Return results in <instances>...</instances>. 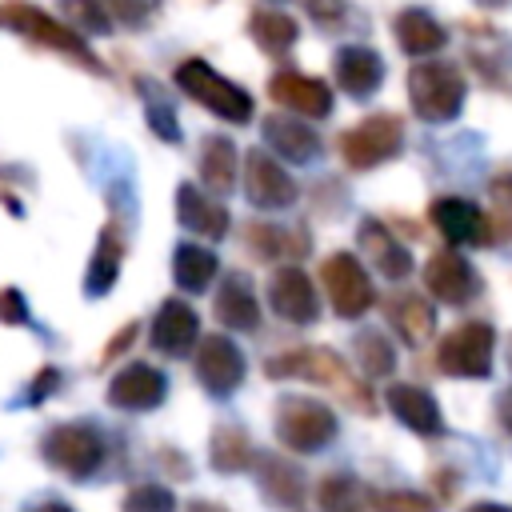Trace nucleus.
Wrapping results in <instances>:
<instances>
[{"label":"nucleus","mask_w":512,"mask_h":512,"mask_svg":"<svg viewBox=\"0 0 512 512\" xmlns=\"http://www.w3.org/2000/svg\"><path fill=\"white\" fill-rule=\"evenodd\" d=\"M264 372L268 376H300V380H316V384H328V388H336L340 396H348L356 408H368L372 412V396H368V388L344 368V360L336 356V352H328V348H292V352H284V356H272L268 364H264Z\"/></svg>","instance_id":"f257e3e1"},{"label":"nucleus","mask_w":512,"mask_h":512,"mask_svg":"<svg viewBox=\"0 0 512 512\" xmlns=\"http://www.w3.org/2000/svg\"><path fill=\"white\" fill-rule=\"evenodd\" d=\"M408 96L420 120L444 124L456 120L464 108V72L448 60H428L408 72Z\"/></svg>","instance_id":"f03ea898"},{"label":"nucleus","mask_w":512,"mask_h":512,"mask_svg":"<svg viewBox=\"0 0 512 512\" xmlns=\"http://www.w3.org/2000/svg\"><path fill=\"white\" fill-rule=\"evenodd\" d=\"M0 28L20 32V36H28L32 44H44V48H52V52H64V56L80 60V64L92 68V72H104L100 60L84 48L80 32H72L68 24L44 16L40 8H32V4H24V0H0Z\"/></svg>","instance_id":"7ed1b4c3"},{"label":"nucleus","mask_w":512,"mask_h":512,"mask_svg":"<svg viewBox=\"0 0 512 512\" xmlns=\"http://www.w3.org/2000/svg\"><path fill=\"white\" fill-rule=\"evenodd\" d=\"M276 436L292 452H320L336 440V412L320 400L280 396L276 404Z\"/></svg>","instance_id":"20e7f679"},{"label":"nucleus","mask_w":512,"mask_h":512,"mask_svg":"<svg viewBox=\"0 0 512 512\" xmlns=\"http://www.w3.org/2000/svg\"><path fill=\"white\" fill-rule=\"evenodd\" d=\"M176 84H180L196 104H204L208 112H216V116L228 120V124H244V120L252 116L248 92L236 88L232 80H224V76H220L216 68H208L204 60H184V64L176 68Z\"/></svg>","instance_id":"39448f33"},{"label":"nucleus","mask_w":512,"mask_h":512,"mask_svg":"<svg viewBox=\"0 0 512 512\" xmlns=\"http://www.w3.org/2000/svg\"><path fill=\"white\" fill-rule=\"evenodd\" d=\"M492 348H496V328L488 320H468L460 328H452L440 348H436V364L448 376H472L484 380L492 372Z\"/></svg>","instance_id":"423d86ee"},{"label":"nucleus","mask_w":512,"mask_h":512,"mask_svg":"<svg viewBox=\"0 0 512 512\" xmlns=\"http://www.w3.org/2000/svg\"><path fill=\"white\" fill-rule=\"evenodd\" d=\"M404 144V124L392 112H376L360 124H352L340 136V156L348 160V168H376L384 160H392Z\"/></svg>","instance_id":"0eeeda50"},{"label":"nucleus","mask_w":512,"mask_h":512,"mask_svg":"<svg viewBox=\"0 0 512 512\" xmlns=\"http://www.w3.org/2000/svg\"><path fill=\"white\" fill-rule=\"evenodd\" d=\"M320 280L328 288V300L336 308V316L344 320H356L372 308V280L364 272V264L352 256V252H332L320 268Z\"/></svg>","instance_id":"6e6552de"},{"label":"nucleus","mask_w":512,"mask_h":512,"mask_svg":"<svg viewBox=\"0 0 512 512\" xmlns=\"http://www.w3.org/2000/svg\"><path fill=\"white\" fill-rule=\"evenodd\" d=\"M40 452H44V460L52 468H60L64 476L80 480V476H92L96 464L104 460V440L88 424H60V428H52L44 436Z\"/></svg>","instance_id":"1a4fd4ad"},{"label":"nucleus","mask_w":512,"mask_h":512,"mask_svg":"<svg viewBox=\"0 0 512 512\" xmlns=\"http://www.w3.org/2000/svg\"><path fill=\"white\" fill-rule=\"evenodd\" d=\"M268 304L288 324H312L320 316V300H316L312 280L300 268H292V264L272 272V280H268Z\"/></svg>","instance_id":"9d476101"},{"label":"nucleus","mask_w":512,"mask_h":512,"mask_svg":"<svg viewBox=\"0 0 512 512\" xmlns=\"http://www.w3.org/2000/svg\"><path fill=\"white\" fill-rule=\"evenodd\" d=\"M196 376L212 396H232L244 380V352L228 336H208L196 352Z\"/></svg>","instance_id":"9b49d317"},{"label":"nucleus","mask_w":512,"mask_h":512,"mask_svg":"<svg viewBox=\"0 0 512 512\" xmlns=\"http://www.w3.org/2000/svg\"><path fill=\"white\" fill-rule=\"evenodd\" d=\"M244 192H248V200L256 208H288L296 200L292 176L260 148L244 156Z\"/></svg>","instance_id":"f8f14e48"},{"label":"nucleus","mask_w":512,"mask_h":512,"mask_svg":"<svg viewBox=\"0 0 512 512\" xmlns=\"http://www.w3.org/2000/svg\"><path fill=\"white\" fill-rule=\"evenodd\" d=\"M424 284L440 304H464L480 292V276L460 252H432L424 264Z\"/></svg>","instance_id":"ddd939ff"},{"label":"nucleus","mask_w":512,"mask_h":512,"mask_svg":"<svg viewBox=\"0 0 512 512\" xmlns=\"http://www.w3.org/2000/svg\"><path fill=\"white\" fill-rule=\"evenodd\" d=\"M164 392H168L164 372H156L152 364H128L124 372L112 376L108 404L124 408V412H144V408H156L164 400Z\"/></svg>","instance_id":"4468645a"},{"label":"nucleus","mask_w":512,"mask_h":512,"mask_svg":"<svg viewBox=\"0 0 512 512\" xmlns=\"http://www.w3.org/2000/svg\"><path fill=\"white\" fill-rule=\"evenodd\" d=\"M268 92H272V100H276V104H284V108L300 112L304 120H324V116L332 112V92H328V84H324V80H316V76L280 72V76H272V80H268Z\"/></svg>","instance_id":"2eb2a0df"},{"label":"nucleus","mask_w":512,"mask_h":512,"mask_svg":"<svg viewBox=\"0 0 512 512\" xmlns=\"http://www.w3.org/2000/svg\"><path fill=\"white\" fill-rule=\"evenodd\" d=\"M200 336V320L184 300H164L152 320V348L164 356H184Z\"/></svg>","instance_id":"dca6fc26"},{"label":"nucleus","mask_w":512,"mask_h":512,"mask_svg":"<svg viewBox=\"0 0 512 512\" xmlns=\"http://www.w3.org/2000/svg\"><path fill=\"white\" fill-rule=\"evenodd\" d=\"M332 68H336V84H340V92H348V96H368V92H376L380 88V80H384V64H380V56L372 52V48H364V44H348V48H340L336 52V60H332Z\"/></svg>","instance_id":"f3484780"},{"label":"nucleus","mask_w":512,"mask_h":512,"mask_svg":"<svg viewBox=\"0 0 512 512\" xmlns=\"http://www.w3.org/2000/svg\"><path fill=\"white\" fill-rule=\"evenodd\" d=\"M432 224L440 228L444 240L452 244H488V228H484V216L472 200H460V196H444L432 204Z\"/></svg>","instance_id":"a211bd4d"},{"label":"nucleus","mask_w":512,"mask_h":512,"mask_svg":"<svg viewBox=\"0 0 512 512\" xmlns=\"http://www.w3.org/2000/svg\"><path fill=\"white\" fill-rule=\"evenodd\" d=\"M388 408H392V416L404 428H412L420 436H440L444 432V420H440L436 400L424 388H416V384H392L388 388Z\"/></svg>","instance_id":"6ab92c4d"},{"label":"nucleus","mask_w":512,"mask_h":512,"mask_svg":"<svg viewBox=\"0 0 512 512\" xmlns=\"http://www.w3.org/2000/svg\"><path fill=\"white\" fill-rule=\"evenodd\" d=\"M176 220H180L188 232L208 236V240H220V236L228 232V212H224L216 200H208L196 184H180V188H176Z\"/></svg>","instance_id":"aec40b11"},{"label":"nucleus","mask_w":512,"mask_h":512,"mask_svg":"<svg viewBox=\"0 0 512 512\" xmlns=\"http://www.w3.org/2000/svg\"><path fill=\"white\" fill-rule=\"evenodd\" d=\"M264 140L272 148V156L292 160V164H312L320 156V136L312 128H304L300 120H284V116H268L264 120Z\"/></svg>","instance_id":"412c9836"},{"label":"nucleus","mask_w":512,"mask_h":512,"mask_svg":"<svg viewBox=\"0 0 512 512\" xmlns=\"http://www.w3.org/2000/svg\"><path fill=\"white\" fill-rule=\"evenodd\" d=\"M396 44L408 56H432L448 44V32L440 28V20H432V12L424 8H404L396 16Z\"/></svg>","instance_id":"4be33fe9"},{"label":"nucleus","mask_w":512,"mask_h":512,"mask_svg":"<svg viewBox=\"0 0 512 512\" xmlns=\"http://www.w3.org/2000/svg\"><path fill=\"white\" fill-rule=\"evenodd\" d=\"M360 248L368 252V260L388 276V280H400L412 272V256L400 248V240L380 224V220H364L360 224Z\"/></svg>","instance_id":"5701e85b"},{"label":"nucleus","mask_w":512,"mask_h":512,"mask_svg":"<svg viewBox=\"0 0 512 512\" xmlns=\"http://www.w3.org/2000/svg\"><path fill=\"white\" fill-rule=\"evenodd\" d=\"M216 320L224 328H240V332H252L260 324V308H256L248 276H228L224 280V288L216 292Z\"/></svg>","instance_id":"b1692460"},{"label":"nucleus","mask_w":512,"mask_h":512,"mask_svg":"<svg viewBox=\"0 0 512 512\" xmlns=\"http://www.w3.org/2000/svg\"><path fill=\"white\" fill-rule=\"evenodd\" d=\"M256 480H260V492H264L272 504H280V508H296L300 496H304V476H300V468L288 464V460H280V456H260Z\"/></svg>","instance_id":"393cba45"},{"label":"nucleus","mask_w":512,"mask_h":512,"mask_svg":"<svg viewBox=\"0 0 512 512\" xmlns=\"http://www.w3.org/2000/svg\"><path fill=\"white\" fill-rule=\"evenodd\" d=\"M120 256H124V232H120V224H108V228L100 232V240H96V256H92L88 276H84L88 296H104V292L116 284Z\"/></svg>","instance_id":"a878e982"},{"label":"nucleus","mask_w":512,"mask_h":512,"mask_svg":"<svg viewBox=\"0 0 512 512\" xmlns=\"http://www.w3.org/2000/svg\"><path fill=\"white\" fill-rule=\"evenodd\" d=\"M200 176L208 192H232L236 184V144L228 136H208L200 152Z\"/></svg>","instance_id":"bb28decb"},{"label":"nucleus","mask_w":512,"mask_h":512,"mask_svg":"<svg viewBox=\"0 0 512 512\" xmlns=\"http://www.w3.org/2000/svg\"><path fill=\"white\" fill-rule=\"evenodd\" d=\"M172 276L184 292H208V284L216 276V252H208L200 244H180L172 252Z\"/></svg>","instance_id":"cd10ccee"},{"label":"nucleus","mask_w":512,"mask_h":512,"mask_svg":"<svg viewBox=\"0 0 512 512\" xmlns=\"http://www.w3.org/2000/svg\"><path fill=\"white\" fill-rule=\"evenodd\" d=\"M372 492H364V484L352 472H328L316 488V500L324 512H368Z\"/></svg>","instance_id":"c85d7f7f"},{"label":"nucleus","mask_w":512,"mask_h":512,"mask_svg":"<svg viewBox=\"0 0 512 512\" xmlns=\"http://www.w3.org/2000/svg\"><path fill=\"white\" fill-rule=\"evenodd\" d=\"M388 320L396 324V332H400L408 344H424V340L432 336V324H436L432 304H428L424 296H396V300L388 304Z\"/></svg>","instance_id":"c756f323"},{"label":"nucleus","mask_w":512,"mask_h":512,"mask_svg":"<svg viewBox=\"0 0 512 512\" xmlns=\"http://www.w3.org/2000/svg\"><path fill=\"white\" fill-rule=\"evenodd\" d=\"M248 28H252L256 44H260L264 52H272V56L288 52V48L296 44V36H300L296 20H292V16H284V12H276V8H260V12H252Z\"/></svg>","instance_id":"7c9ffc66"},{"label":"nucleus","mask_w":512,"mask_h":512,"mask_svg":"<svg viewBox=\"0 0 512 512\" xmlns=\"http://www.w3.org/2000/svg\"><path fill=\"white\" fill-rule=\"evenodd\" d=\"M208 456H212V464H216L220 472H240V468H248V460H252V440L244 436V428L224 424V428H216Z\"/></svg>","instance_id":"2f4dec72"},{"label":"nucleus","mask_w":512,"mask_h":512,"mask_svg":"<svg viewBox=\"0 0 512 512\" xmlns=\"http://www.w3.org/2000/svg\"><path fill=\"white\" fill-rule=\"evenodd\" d=\"M140 92H144V116L152 124V132L160 140H180V128H176V112L164 96V88L156 80H140Z\"/></svg>","instance_id":"473e14b6"},{"label":"nucleus","mask_w":512,"mask_h":512,"mask_svg":"<svg viewBox=\"0 0 512 512\" xmlns=\"http://www.w3.org/2000/svg\"><path fill=\"white\" fill-rule=\"evenodd\" d=\"M60 12H64L72 32H104V28H112V12L104 8V0H60Z\"/></svg>","instance_id":"72a5a7b5"},{"label":"nucleus","mask_w":512,"mask_h":512,"mask_svg":"<svg viewBox=\"0 0 512 512\" xmlns=\"http://www.w3.org/2000/svg\"><path fill=\"white\" fill-rule=\"evenodd\" d=\"M356 356H360V368L368 376H388L392 364H396V352L380 332H360L356 336Z\"/></svg>","instance_id":"f704fd0d"},{"label":"nucleus","mask_w":512,"mask_h":512,"mask_svg":"<svg viewBox=\"0 0 512 512\" xmlns=\"http://www.w3.org/2000/svg\"><path fill=\"white\" fill-rule=\"evenodd\" d=\"M124 512H176V496L160 484H136L124 496Z\"/></svg>","instance_id":"c9c22d12"},{"label":"nucleus","mask_w":512,"mask_h":512,"mask_svg":"<svg viewBox=\"0 0 512 512\" xmlns=\"http://www.w3.org/2000/svg\"><path fill=\"white\" fill-rule=\"evenodd\" d=\"M372 508L376 512H436V500L432 496H420V492H400V488H388V492H372Z\"/></svg>","instance_id":"e433bc0d"},{"label":"nucleus","mask_w":512,"mask_h":512,"mask_svg":"<svg viewBox=\"0 0 512 512\" xmlns=\"http://www.w3.org/2000/svg\"><path fill=\"white\" fill-rule=\"evenodd\" d=\"M0 320L4 324H28V304L16 288H4L0 292Z\"/></svg>","instance_id":"4c0bfd02"},{"label":"nucleus","mask_w":512,"mask_h":512,"mask_svg":"<svg viewBox=\"0 0 512 512\" xmlns=\"http://www.w3.org/2000/svg\"><path fill=\"white\" fill-rule=\"evenodd\" d=\"M104 4H108L112 16L124 20V24H140L144 12H148V0H104Z\"/></svg>","instance_id":"58836bf2"},{"label":"nucleus","mask_w":512,"mask_h":512,"mask_svg":"<svg viewBox=\"0 0 512 512\" xmlns=\"http://www.w3.org/2000/svg\"><path fill=\"white\" fill-rule=\"evenodd\" d=\"M136 332H140L136 324H124V328H120V332H116V336L108 340V348H104V360H112V356H120V352H124V348H128V344L136 340Z\"/></svg>","instance_id":"ea45409f"},{"label":"nucleus","mask_w":512,"mask_h":512,"mask_svg":"<svg viewBox=\"0 0 512 512\" xmlns=\"http://www.w3.org/2000/svg\"><path fill=\"white\" fill-rule=\"evenodd\" d=\"M56 384H60V372H56V368H44V372L36 376V384H32V392H28V404H36V400H40L44 392H52Z\"/></svg>","instance_id":"a19ab883"},{"label":"nucleus","mask_w":512,"mask_h":512,"mask_svg":"<svg viewBox=\"0 0 512 512\" xmlns=\"http://www.w3.org/2000/svg\"><path fill=\"white\" fill-rule=\"evenodd\" d=\"M496 412H500V424H504V432L512 436V388L500 396V408H496Z\"/></svg>","instance_id":"79ce46f5"},{"label":"nucleus","mask_w":512,"mask_h":512,"mask_svg":"<svg viewBox=\"0 0 512 512\" xmlns=\"http://www.w3.org/2000/svg\"><path fill=\"white\" fill-rule=\"evenodd\" d=\"M24 512H72V508L60 504V500H40V504H32V508H24Z\"/></svg>","instance_id":"37998d69"},{"label":"nucleus","mask_w":512,"mask_h":512,"mask_svg":"<svg viewBox=\"0 0 512 512\" xmlns=\"http://www.w3.org/2000/svg\"><path fill=\"white\" fill-rule=\"evenodd\" d=\"M188 512H228V508L224 504H212V500H192Z\"/></svg>","instance_id":"c03bdc74"},{"label":"nucleus","mask_w":512,"mask_h":512,"mask_svg":"<svg viewBox=\"0 0 512 512\" xmlns=\"http://www.w3.org/2000/svg\"><path fill=\"white\" fill-rule=\"evenodd\" d=\"M492 192H500L504 200H512V176H500V180H492Z\"/></svg>","instance_id":"a18cd8bd"},{"label":"nucleus","mask_w":512,"mask_h":512,"mask_svg":"<svg viewBox=\"0 0 512 512\" xmlns=\"http://www.w3.org/2000/svg\"><path fill=\"white\" fill-rule=\"evenodd\" d=\"M468 512H512L508 504H492V500H480V504H472Z\"/></svg>","instance_id":"49530a36"},{"label":"nucleus","mask_w":512,"mask_h":512,"mask_svg":"<svg viewBox=\"0 0 512 512\" xmlns=\"http://www.w3.org/2000/svg\"><path fill=\"white\" fill-rule=\"evenodd\" d=\"M484 4H500V0H484Z\"/></svg>","instance_id":"de8ad7c7"}]
</instances>
